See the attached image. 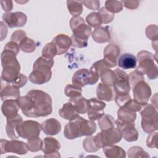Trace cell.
<instances>
[{
	"label": "cell",
	"mask_w": 158,
	"mask_h": 158,
	"mask_svg": "<svg viewBox=\"0 0 158 158\" xmlns=\"http://www.w3.org/2000/svg\"><path fill=\"white\" fill-rule=\"evenodd\" d=\"M120 54L119 47L114 44L106 46L104 49L103 60L109 68L115 67L117 65V59Z\"/></svg>",
	"instance_id": "obj_18"
},
{
	"label": "cell",
	"mask_w": 158,
	"mask_h": 158,
	"mask_svg": "<svg viewBox=\"0 0 158 158\" xmlns=\"http://www.w3.org/2000/svg\"><path fill=\"white\" fill-rule=\"evenodd\" d=\"M123 6L125 7L128 9H135L138 7L139 4V1L136 0H127V1H122Z\"/></svg>",
	"instance_id": "obj_51"
},
{
	"label": "cell",
	"mask_w": 158,
	"mask_h": 158,
	"mask_svg": "<svg viewBox=\"0 0 158 158\" xmlns=\"http://www.w3.org/2000/svg\"><path fill=\"white\" fill-rule=\"evenodd\" d=\"M41 130L46 135H56L61 130V125L59 121L51 118L43 122L41 124Z\"/></svg>",
	"instance_id": "obj_22"
},
{
	"label": "cell",
	"mask_w": 158,
	"mask_h": 158,
	"mask_svg": "<svg viewBox=\"0 0 158 158\" xmlns=\"http://www.w3.org/2000/svg\"><path fill=\"white\" fill-rule=\"evenodd\" d=\"M4 49L12 51L14 53H15L17 55L19 54V51H20V47H19V44L17 43L16 42H14L12 41H10L9 42H8L7 43H6Z\"/></svg>",
	"instance_id": "obj_52"
},
{
	"label": "cell",
	"mask_w": 158,
	"mask_h": 158,
	"mask_svg": "<svg viewBox=\"0 0 158 158\" xmlns=\"http://www.w3.org/2000/svg\"><path fill=\"white\" fill-rule=\"evenodd\" d=\"M137 64L136 57L130 53L122 54L118 59L117 65L120 68L123 70L134 69Z\"/></svg>",
	"instance_id": "obj_23"
},
{
	"label": "cell",
	"mask_w": 158,
	"mask_h": 158,
	"mask_svg": "<svg viewBox=\"0 0 158 158\" xmlns=\"http://www.w3.org/2000/svg\"><path fill=\"white\" fill-rule=\"evenodd\" d=\"M141 116V128L143 130L150 134L158 129V117L157 109L151 104L148 103L142 106L140 110Z\"/></svg>",
	"instance_id": "obj_6"
},
{
	"label": "cell",
	"mask_w": 158,
	"mask_h": 158,
	"mask_svg": "<svg viewBox=\"0 0 158 158\" xmlns=\"http://www.w3.org/2000/svg\"><path fill=\"white\" fill-rule=\"evenodd\" d=\"M60 148V144L58 140L52 137H46L43 140L41 151L46 157H60L58 151Z\"/></svg>",
	"instance_id": "obj_17"
},
{
	"label": "cell",
	"mask_w": 158,
	"mask_h": 158,
	"mask_svg": "<svg viewBox=\"0 0 158 158\" xmlns=\"http://www.w3.org/2000/svg\"><path fill=\"white\" fill-rule=\"evenodd\" d=\"M25 37H27L26 32L22 30H18L13 32L11 35L10 40L12 41L19 43Z\"/></svg>",
	"instance_id": "obj_48"
},
{
	"label": "cell",
	"mask_w": 158,
	"mask_h": 158,
	"mask_svg": "<svg viewBox=\"0 0 158 158\" xmlns=\"http://www.w3.org/2000/svg\"><path fill=\"white\" fill-rule=\"evenodd\" d=\"M20 49L23 52L27 53H31L35 51L36 49V43L31 38H28L27 36L24 38L19 43Z\"/></svg>",
	"instance_id": "obj_34"
},
{
	"label": "cell",
	"mask_w": 158,
	"mask_h": 158,
	"mask_svg": "<svg viewBox=\"0 0 158 158\" xmlns=\"http://www.w3.org/2000/svg\"><path fill=\"white\" fill-rule=\"evenodd\" d=\"M57 55V49L54 43L52 41L47 43L42 49V56L49 59H53Z\"/></svg>",
	"instance_id": "obj_37"
},
{
	"label": "cell",
	"mask_w": 158,
	"mask_h": 158,
	"mask_svg": "<svg viewBox=\"0 0 158 158\" xmlns=\"http://www.w3.org/2000/svg\"><path fill=\"white\" fill-rule=\"evenodd\" d=\"M96 96L98 99L105 101H111L114 99V92L110 86L102 83H99L96 88Z\"/></svg>",
	"instance_id": "obj_25"
},
{
	"label": "cell",
	"mask_w": 158,
	"mask_h": 158,
	"mask_svg": "<svg viewBox=\"0 0 158 158\" xmlns=\"http://www.w3.org/2000/svg\"><path fill=\"white\" fill-rule=\"evenodd\" d=\"M102 148L107 158H125L126 157L125 151L120 146L113 144L106 146Z\"/></svg>",
	"instance_id": "obj_27"
},
{
	"label": "cell",
	"mask_w": 158,
	"mask_h": 158,
	"mask_svg": "<svg viewBox=\"0 0 158 158\" xmlns=\"http://www.w3.org/2000/svg\"><path fill=\"white\" fill-rule=\"evenodd\" d=\"M86 22L90 27L97 28L100 27L101 23V18L98 12H91L86 17Z\"/></svg>",
	"instance_id": "obj_41"
},
{
	"label": "cell",
	"mask_w": 158,
	"mask_h": 158,
	"mask_svg": "<svg viewBox=\"0 0 158 158\" xmlns=\"http://www.w3.org/2000/svg\"><path fill=\"white\" fill-rule=\"evenodd\" d=\"M1 154L12 152L19 155L26 154L28 151V146L27 143L17 139H12V140H6V139H1Z\"/></svg>",
	"instance_id": "obj_12"
},
{
	"label": "cell",
	"mask_w": 158,
	"mask_h": 158,
	"mask_svg": "<svg viewBox=\"0 0 158 158\" xmlns=\"http://www.w3.org/2000/svg\"><path fill=\"white\" fill-rule=\"evenodd\" d=\"M69 102L71 103L79 114H84L89 108V101L81 95L70 98Z\"/></svg>",
	"instance_id": "obj_28"
},
{
	"label": "cell",
	"mask_w": 158,
	"mask_h": 158,
	"mask_svg": "<svg viewBox=\"0 0 158 158\" xmlns=\"http://www.w3.org/2000/svg\"><path fill=\"white\" fill-rule=\"evenodd\" d=\"M72 31L73 35L70 38L72 45L78 48H86L88 44V38L92 32L91 27L83 22L72 28Z\"/></svg>",
	"instance_id": "obj_9"
},
{
	"label": "cell",
	"mask_w": 158,
	"mask_h": 158,
	"mask_svg": "<svg viewBox=\"0 0 158 158\" xmlns=\"http://www.w3.org/2000/svg\"><path fill=\"white\" fill-rule=\"evenodd\" d=\"M17 54L12 51L4 49L1 53V64L2 70L1 80L6 83H11L20 73V65L16 58Z\"/></svg>",
	"instance_id": "obj_4"
},
{
	"label": "cell",
	"mask_w": 158,
	"mask_h": 158,
	"mask_svg": "<svg viewBox=\"0 0 158 158\" xmlns=\"http://www.w3.org/2000/svg\"><path fill=\"white\" fill-rule=\"evenodd\" d=\"M20 93L19 88L12 84H10L9 83L3 84L2 83L0 91V96L2 101L11 99L16 100L19 97H20Z\"/></svg>",
	"instance_id": "obj_21"
},
{
	"label": "cell",
	"mask_w": 158,
	"mask_h": 158,
	"mask_svg": "<svg viewBox=\"0 0 158 158\" xmlns=\"http://www.w3.org/2000/svg\"><path fill=\"white\" fill-rule=\"evenodd\" d=\"M82 4L88 9L93 10H99L100 7V1L98 0H94V1L84 0V1H82Z\"/></svg>",
	"instance_id": "obj_49"
},
{
	"label": "cell",
	"mask_w": 158,
	"mask_h": 158,
	"mask_svg": "<svg viewBox=\"0 0 158 158\" xmlns=\"http://www.w3.org/2000/svg\"><path fill=\"white\" fill-rule=\"evenodd\" d=\"M27 144L28 151L31 152H38L42 149L43 140L39 137L30 139L27 140Z\"/></svg>",
	"instance_id": "obj_40"
},
{
	"label": "cell",
	"mask_w": 158,
	"mask_h": 158,
	"mask_svg": "<svg viewBox=\"0 0 158 158\" xmlns=\"http://www.w3.org/2000/svg\"><path fill=\"white\" fill-rule=\"evenodd\" d=\"M2 19L9 28L22 27L24 26L27 21V17L25 14L22 12H4Z\"/></svg>",
	"instance_id": "obj_15"
},
{
	"label": "cell",
	"mask_w": 158,
	"mask_h": 158,
	"mask_svg": "<svg viewBox=\"0 0 158 158\" xmlns=\"http://www.w3.org/2000/svg\"><path fill=\"white\" fill-rule=\"evenodd\" d=\"M41 130V125L35 120L23 121L17 129L19 136L23 139H30L39 137Z\"/></svg>",
	"instance_id": "obj_10"
},
{
	"label": "cell",
	"mask_w": 158,
	"mask_h": 158,
	"mask_svg": "<svg viewBox=\"0 0 158 158\" xmlns=\"http://www.w3.org/2000/svg\"><path fill=\"white\" fill-rule=\"evenodd\" d=\"M28 81V78L26 75H23L22 73H19L16 78L12 81L11 84L15 86L16 87L20 88L25 86Z\"/></svg>",
	"instance_id": "obj_46"
},
{
	"label": "cell",
	"mask_w": 158,
	"mask_h": 158,
	"mask_svg": "<svg viewBox=\"0 0 158 158\" xmlns=\"http://www.w3.org/2000/svg\"><path fill=\"white\" fill-rule=\"evenodd\" d=\"M98 125L101 130L112 128L115 125V120L112 115L104 114L98 120Z\"/></svg>",
	"instance_id": "obj_33"
},
{
	"label": "cell",
	"mask_w": 158,
	"mask_h": 158,
	"mask_svg": "<svg viewBox=\"0 0 158 158\" xmlns=\"http://www.w3.org/2000/svg\"><path fill=\"white\" fill-rule=\"evenodd\" d=\"M114 72L115 80L113 86L116 94H129L131 87L129 83L128 75L120 69H116Z\"/></svg>",
	"instance_id": "obj_11"
},
{
	"label": "cell",
	"mask_w": 158,
	"mask_h": 158,
	"mask_svg": "<svg viewBox=\"0 0 158 158\" xmlns=\"http://www.w3.org/2000/svg\"><path fill=\"white\" fill-rule=\"evenodd\" d=\"M122 138L121 130L115 127L101 130L94 136L95 143L99 149L106 146L115 144L120 141Z\"/></svg>",
	"instance_id": "obj_8"
},
{
	"label": "cell",
	"mask_w": 158,
	"mask_h": 158,
	"mask_svg": "<svg viewBox=\"0 0 158 158\" xmlns=\"http://www.w3.org/2000/svg\"><path fill=\"white\" fill-rule=\"evenodd\" d=\"M1 7L6 12H10L13 8V3L12 1H1Z\"/></svg>",
	"instance_id": "obj_53"
},
{
	"label": "cell",
	"mask_w": 158,
	"mask_h": 158,
	"mask_svg": "<svg viewBox=\"0 0 158 158\" xmlns=\"http://www.w3.org/2000/svg\"><path fill=\"white\" fill-rule=\"evenodd\" d=\"M52 42L56 45L57 55H62L65 53L72 44L71 38L65 34L57 35L53 38Z\"/></svg>",
	"instance_id": "obj_20"
},
{
	"label": "cell",
	"mask_w": 158,
	"mask_h": 158,
	"mask_svg": "<svg viewBox=\"0 0 158 158\" xmlns=\"http://www.w3.org/2000/svg\"><path fill=\"white\" fill-rule=\"evenodd\" d=\"M122 138L128 142H133L137 141L138 138V132L135 128V123H130L125 125L122 130Z\"/></svg>",
	"instance_id": "obj_31"
},
{
	"label": "cell",
	"mask_w": 158,
	"mask_h": 158,
	"mask_svg": "<svg viewBox=\"0 0 158 158\" xmlns=\"http://www.w3.org/2000/svg\"><path fill=\"white\" fill-rule=\"evenodd\" d=\"M98 13L101 18V23L104 24L110 23L114 18V14L109 12L104 7H102L99 9Z\"/></svg>",
	"instance_id": "obj_42"
},
{
	"label": "cell",
	"mask_w": 158,
	"mask_h": 158,
	"mask_svg": "<svg viewBox=\"0 0 158 158\" xmlns=\"http://www.w3.org/2000/svg\"><path fill=\"white\" fill-rule=\"evenodd\" d=\"M89 108L87 111L88 117L90 120H99L104 114L106 104L102 100L93 98L89 100Z\"/></svg>",
	"instance_id": "obj_16"
},
{
	"label": "cell",
	"mask_w": 158,
	"mask_h": 158,
	"mask_svg": "<svg viewBox=\"0 0 158 158\" xmlns=\"http://www.w3.org/2000/svg\"><path fill=\"white\" fill-rule=\"evenodd\" d=\"M147 38L152 41H156L158 40V27L156 25H148L145 30Z\"/></svg>",
	"instance_id": "obj_44"
},
{
	"label": "cell",
	"mask_w": 158,
	"mask_h": 158,
	"mask_svg": "<svg viewBox=\"0 0 158 158\" xmlns=\"http://www.w3.org/2000/svg\"><path fill=\"white\" fill-rule=\"evenodd\" d=\"M83 148L85 151L88 152H95L99 150V149L97 147L94 139V136H88V137L86 138L83 141Z\"/></svg>",
	"instance_id": "obj_38"
},
{
	"label": "cell",
	"mask_w": 158,
	"mask_h": 158,
	"mask_svg": "<svg viewBox=\"0 0 158 158\" xmlns=\"http://www.w3.org/2000/svg\"><path fill=\"white\" fill-rule=\"evenodd\" d=\"M99 78L97 70L92 65L89 70L81 69L76 71L72 77V82L73 85L82 88L86 85L96 83Z\"/></svg>",
	"instance_id": "obj_7"
},
{
	"label": "cell",
	"mask_w": 158,
	"mask_h": 158,
	"mask_svg": "<svg viewBox=\"0 0 158 158\" xmlns=\"http://www.w3.org/2000/svg\"><path fill=\"white\" fill-rule=\"evenodd\" d=\"M142 106L143 105L141 104L139 102H138L134 99H132L131 98L124 104V106L123 107H125L126 109H127L128 110H129L130 111L136 112L139 111L141 109Z\"/></svg>",
	"instance_id": "obj_45"
},
{
	"label": "cell",
	"mask_w": 158,
	"mask_h": 158,
	"mask_svg": "<svg viewBox=\"0 0 158 158\" xmlns=\"http://www.w3.org/2000/svg\"><path fill=\"white\" fill-rule=\"evenodd\" d=\"M128 78H129V83H130L131 88H132L133 86L135 84H136L138 82L142 80H144V74L142 73L141 72L137 70L136 69L133 72H131L128 75Z\"/></svg>",
	"instance_id": "obj_43"
},
{
	"label": "cell",
	"mask_w": 158,
	"mask_h": 158,
	"mask_svg": "<svg viewBox=\"0 0 158 158\" xmlns=\"http://www.w3.org/2000/svg\"><path fill=\"white\" fill-rule=\"evenodd\" d=\"M136 118V112L130 111L124 107H120L117 110V119L123 123H133Z\"/></svg>",
	"instance_id": "obj_30"
},
{
	"label": "cell",
	"mask_w": 158,
	"mask_h": 158,
	"mask_svg": "<svg viewBox=\"0 0 158 158\" xmlns=\"http://www.w3.org/2000/svg\"><path fill=\"white\" fill-rule=\"evenodd\" d=\"M128 157H150L149 154L146 152L141 147L138 146H131L128 150Z\"/></svg>",
	"instance_id": "obj_35"
},
{
	"label": "cell",
	"mask_w": 158,
	"mask_h": 158,
	"mask_svg": "<svg viewBox=\"0 0 158 158\" xmlns=\"http://www.w3.org/2000/svg\"><path fill=\"white\" fill-rule=\"evenodd\" d=\"M131 99V97L129 94H116L115 98V104L118 107L123 106L124 104Z\"/></svg>",
	"instance_id": "obj_50"
},
{
	"label": "cell",
	"mask_w": 158,
	"mask_h": 158,
	"mask_svg": "<svg viewBox=\"0 0 158 158\" xmlns=\"http://www.w3.org/2000/svg\"><path fill=\"white\" fill-rule=\"evenodd\" d=\"M22 122V117L19 114H17L12 117L7 118L6 131L7 136L9 138L18 139L20 137L17 133V129Z\"/></svg>",
	"instance_id": "obj_19"
},
{
	"label": "cell",
	"mask_w": 158,
	"mask_h": 158,
	"mask_svg": "<svg viewBox=\"0 0 158 158\" xmlns=\"http://www.w3.org/2000/svg\"><path fill=\"white\" fill-rule=\"evenodd\" d=\"M132 89L135 100L142 105L148 103L152 92L150 86L144 80L138 82L133 86Z\"/></svg>",
	"instance_id": "obj_13"
},
{
	"label": "cell",
	"mask_w": 158,
	"mask_h": 158,
	"mask_svg": "<svg viewBox=\"0 0 158 158\" xmlns=\"http://www.w3.org/2000/svg\"><path fill=\"white\" fill-rule=\"evenodd\" d=\"M136 60L138 62L137 70L144 75L146 74L150 80H154L157 78V65L154 62V54L148 51H141L137 54Z\"/></svg>",
	"instance_id": "obj_5"
},
{
	"label": "cell",
	"mask_w": 158,
	"mask_h": 158,
	"mask_svg": "<svg viewBox=\"0 0 158 158\" xmlns=\"http://www.w3.org/2000/svg\"><path fill=\"white\" fill-rule=\"evenodd\" d=\"M67 6L69 12L73 17L80 16L83 12L82 1H67Z\"/></svg>",
	"instance_id": "obj_32"
},
{
	"label": "cell",
	"mask_w": 158,
	"mask_h": 158,
	"mask_svg": "<svg viewBox=\"0 0 158 158\" xmlns=\"http://www.w3.org/2000/svg\"><path fill=\"white\" fill-rule=\"evenodd\" d=\"M79 113L77 111L73 105L69 102L65 103L62 107L59 110V115L63 118L71 121L76 118H77L79 115Z\"/></svg>",
	"instance_id": "obj_26"
},
{
	"label": "cell",
	"mask_w": 158,
	"mask_h": 158,
	"mask_svg": "<svg viewBox=\"0 0 158 158\" xmlns=\"http://www.w3.org/2000/svg\"><path fill=\"white\" fill-rule=\"evenodd\" d=\"M64 93L67 97L72 98L81 96L82 93V89L81 88L73 85V84H68L65 87Z\"/></svg>",
	"instance_id": "obj_39"
},
{
	"label": "cell",
	"mask_w": 158,
	"mask_h": 158,
	"mask_svg": "<svg viewBox=\"0 0 158 158\" xmlns=\"http://www.w3.org/2000/svg\"><path fill=\"white\" fill-rule=\"evenodd\" d=\"M96 128L97 126L94 121L78 116L65 125L64 135L68 139H74L83 136H91Z\"/></svg>",
	"instance_id": "obj_2"
},
{
	"label": "cell",
	"mask_w": 158,
	"mask_h": 158,
	"mask_svg": "<svg viewBox=\"0 0 158 158\" xmlns=\"http://www.w3.org/2000/svg\"><path fill=\"white\" fill-rule=\"evenodd\" d=\"M20 109L16 100H6L3 101L1 106V111L4 116L6 118L12 117L18 114Z\"/></svg>",
	"instance_id": "obj_24"
},
{
	"label": "cell",
	"mask_w": 158,
	"mask_h": 158,
	"mask_svg": "<svg viewBox=\"0 0 158 158\" xmlns=\"http://www.w3.org/2000/svg\"><path fill=\"white\" fill-rule=\"evenodd\" d=\"M53 59L46 58L43 56L34 62L33 70L29 75L30 81L36 85H43L48 82L52 77L51 69L53 67Z\"/></svg>",
	"instance_id": "obj_3"
},
{
	"label": "cell",
	"mask_w": 158,
	"mask_h": 158,
	"mask_svg": "<svg viewBox=\"0 0 158 158\" xmlns=\"http://www.w3.org/2000/svg\"><path fill=\"white\" fill-rule=\"evenodd\" d=\"M157 132L154 131L149 134L146 139V146L149 148H156L157 143Z\"/></svg>",
	"instance_id": "obj_47"
},
{
	"label": "cell",
	"mask_w": 158,
	"mask_h": 158,
	"mask_svg": "<svg viewBox=\"0 0 158 158\" xmlns=\"http://www.w3.org/2000/svg\"><path fill=\"white\" fill-rule=\"evenodd\" d=\"M123 4L122 1H106L105 2L104 7L112 14L118 13L123 9Z\"/></svg>",
	"instance_id": "obj_36"
},
{
	"label": "cell",
	"mask_w": 158,
	"mask_h": 158,
	"mask_svg": "<svg viewBox=\"0 0 158 158\" xmlns=\"http://www.w3.org/2000/svg\"><path fill=\"white\" fill-rule=\"evenodd\" d=\"M27 94L29 95L33 99V107L25 114V116L37 118L46 117L52 113V101L49 94L42 90L31 89Z\"/></svg>",
	"instance_id": "obj_1"
},
{
	"label": "cell",
	"mask_w": 158,
	"mask_h": 158,
	"mask_svg": "<svg viewBox=\"0 0 158 158\" xmlns=\"http://www.w3.org/2000/svg\"><path fill=\"white\" fill-rule=\"evenodd\" d=\"M93 65L98 72L102 83L110 87L112 86L115 80L114 72L106 66L103 59L96 61Z\"/></svg>",
	"instance_id": "obj_14"
},
{
	"label": "cell",
	"mask_w": 158,
	"mask_h": 158,
	"mask_svg": "<svg viewBox=\"0 0 158 158\" xmlns=\"http://www.w3.org/2000/svg\"><path fill=\"white\" fill-rule=\"evenodd\" d=\"M92 38L98 43H104L110 40V35L106 27H99L96 28L92 32Z\"/></svg>",
	"instance_id": "obj_29"
}]
</instances>
